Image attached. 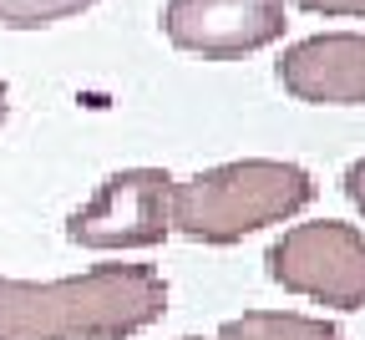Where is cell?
Returning a JSON list of instances; mask_svg holds the SVG:
<instances>
[{
	"instance_id": "1",
	"label": "cell",
	"mask_w": 365,
	"mask_h": 340,
	"mask_svg": "<svg viewBox=\"0 0 365 340\" xmlns=\"http://www.w3.org/2000/svg\"><path fill=\"white\" fill-rule=\"evenodd\" d=\"M168 310L153 264H97L71 279H0V340H127Z\"/></svg>"
},
{
	"instance_id": "2",
	"label": "cell",
	"mask_w": 365,
	"mask_h": 340,
	"mask_svg": "<svg viewBox=\"0 0 365 340\" xmlns=\"http://www.w3.org/2000/svg\"><path fill=\"white\" fill-rule=\"evenodd\" d=\"M314 199V178L299 163L239 158L173 183V234L193 244H239L244 234L284 224Z\"/></svg>"
},
{
	"instance_id": "3",
	"label": "cell",
	"mask_w": 365,
	"mask_h": 340,
	"mask_svg": "<svg viewBox=\"0 0 365 340\" xmlns=\"http://www.w3.org/2000/svg\"><path fill=\"white\" fill-rule=\"evenodd\" d=\"M269 279L330 310H365V234L335 219L294 224L269 244Z\"/></svg>"
},
{
	"instance_id": "4",
	"label": "cell",
	"mask_w": 365,
	"mask_h": 340,
	"mask_svg": "<svg viewBox=\"0 0 365 340\" xmlns=\"http://www.w3.org/2000/svg\"><path fill=\"white\" fill-rule=\"evenodd\" d=\"M173 173L163 168H122L66 219V239L76 249H153L173 234Z\"/></svg>"
},
{
	"instance_id": "5",
	"label": "cell",
	"mask_w": 365,
	"mask_h": 340,
	"mask_svg": "<svg viewBox=\"0 0 365 340\" xmlns=\"http://www.w3.org/2000/svg\"><path fill=\"white\" fill-rule=\"evenodd\" d=\"M284 0H168L163 36L193 56H249L284 36Z\"/></svg>"
},
{
	"instance_id": "6",
	"label": "cell",
	"mask_w": 365,
	"mask_h": 340,
	"mask_svg": "<svg viewBox=\"0 0 365 340\" xmlns=\"http://www.w3.org/2000/svg\"><path fill=\"white\" fill-rule=\"evenodd\" d=\"M279 86L309 107H365V36L325 31L279 56Z\"/></svg>"
},
{
	"instance_id": "7",
	"label": "cell",
	"mask_w": 365,
	"mask_h": 340,
	"mask_svg": "<svg viewBox=\"0 0 365 340\" xmlns=\"http://www.w3.org/2000/svg\"><path fill=\"white\" fill-rule=\"evenodd\" d=\"M188 340H198V335H188ZM208 340H345V335L325 320H309L294 310H249L239 320H228Z\"/></svg>"
},
{
	"instance_id": "8",
	"label": "cell",
	"mask_w": 365,
	"mask_h": 340,
	"mask_svg": "<svg viewBox=\"0 0 365 340\" xmlns=\"http://www.w3.org/2000/svg\"><path fill=\"white\" fill-rule=\"evenodd\" d=\"M91 6L97 0H0V26L6 31H41V26L71 21Z\"/></svg>"
},
{
	"instance_id": "9",
	"label": "cell",
	"mask_w": 365,
	"mask_h": 340,
	"mask_svg": "<svg viewBox=\"0 0 365 340\" xmlns=\"http://www.w3.org/2000/svg\"><path fill=\"white\" fill-rule=\"evenodd\" d=\"M284 6H299L309 16H365V0H284Z\"/></svg>"
},
{
	"instance_id": "10",
	"label": "cell",
	"mask_w": 365,
	"mask_h": 340,
	"mask_svg": "<svg viewBox=\"0 0 365 340\" xmlns=\"http://www.w3.org/2000/svg\"><path fill=\"white\" fill-rule=\"evenodd\" d=\"M345 193H350V204H355V209L365 214V158L345 168Z\"/></svg>"
},
{
	"instance_id": "11",
	"label": "cell",
	"mask_w": 365,
	"mask_h": 340,
	"mask_svg": "<svg viewBox=\"0 0 365 340\" xmlns=\"http://www.w3.org/2000/svg\"><path fill=\"white\" fill-rule=\"evenodd\" d=\"M6 112H11V91H6V81H0V122H6Z\"/></svg>"
}]
</instances>
